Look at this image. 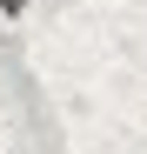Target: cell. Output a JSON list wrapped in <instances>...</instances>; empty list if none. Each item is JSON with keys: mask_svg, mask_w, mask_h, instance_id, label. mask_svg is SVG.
Segmentation results:
<instances>
[{"mask_svg": "<svg viewBox=\"0 0 147 154\" xmlns=\"http://www.w3.org/2000/svg\"><path fill=\"white\" fill-rule=\"evenodd\" d=\"M27 7L34 0H0V20H27Z\"/></svg>", "mask_w": 147, "mask_h": 154, "instance_id": "obj_1", "label": "cell"}]
</instances>
